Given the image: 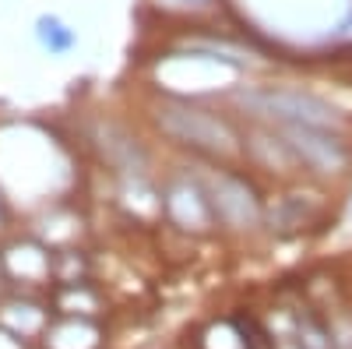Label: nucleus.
<instances>
[{"mask_svg":"<svg viewBox=\"0 0 352 349\" xmlns=\"http://www.w3.org/2000/svg\"><path fill=\"white\" fill-rule=\"evenodd\" d=\"M159 127L173 138H180L194 149H208V152H232V131L208 116L204 109H194L187 103H166L159 106Z\"/></svg>","mask_w":352,"mask_h":349,"instance_id":"obj_2","label":"nucleus"},{"mask_svg":"<svg viewBox=\"0 0 352 349\" xmlns=\"http://www.w3.org/2000/svg\"><path fill=\"white\" fill-rule=\"evenodd\" d=\"M60 28H64L60 21L43 18V21H39V36H43V43H46V46H53V50H56V46H67L74 36H71V32H60Z\"/></svg>","mask_w":352,"mask_h":349,"instance_id":"obj_5","label":"nucleus"},{"mask_svg":"<svg viewBox=\"0 0 352 349\" xmlns=\"http://www.w3.org/2000/svg\"><path fill=\"white\" fill-rule=\"evenodd\" d=\"M285 145L296 159H303L307 166H314L320 173H338L349 162V152L342 149V141L331 138V131H324V127L289 124L285 127Z\"/></svg>","mask_w":352,"mask_h":349,"instance_id":"obj_3","label":"nucleus"},{"mask_svg":"<svg viewBox=\"0 0 352 349\" xmlns=\"http://www.w3.org/2000/svg\"><path fill=\"white\" fill-rule=\"evenodd\" d=\"M212 198L219 212L232 222V226H254L257 222V201L250 194V187H243L232 177H212Z\"/></svg>","mask_w":352,"mask_h":349,"instance_id":"obj_4","label":"nucleus"},{"mask_svg":"<svg viewBox=\"0 0 352 349\" xmlns=\"http://www.w3.org/2000/svg\"><path fill=\"white\" fill-rule=\"evenodd\" d=\"M240 106H247L257 116L289 127V124H307V127H338L342 116L317 96L296 92V89H257V92H240Z\"/></svg>","mask_w":352,"mask_h":349,"instance_id":"obj_1","label":"nucleus"}]
</instances>
